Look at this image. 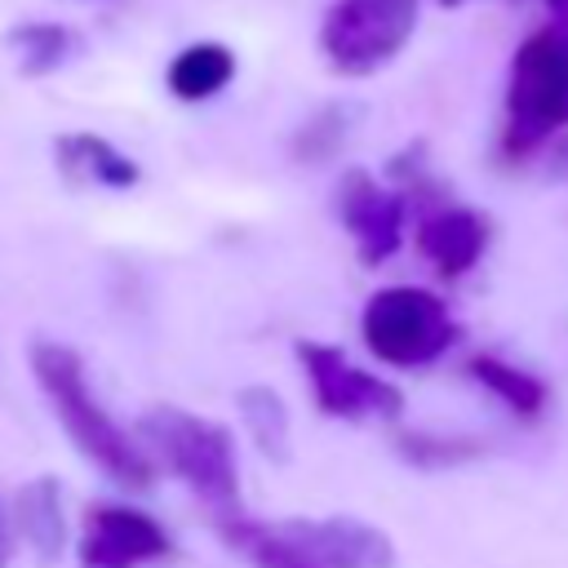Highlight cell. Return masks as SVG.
I'll return each instance as SVG.
<instances>
[{
	"instance_id": "3957f363",
	"label": "cell",
	"mask_w": 568,
	"mask_h": 568,
	"mask_svg": "<svg viewBox=\"0 0 568 568\" xmlns=\"http://www.w3.org/2000/svg\"><path fill=\"white\" fill-rule=\"evenodd\" d=\"M142 439L146 448L209 506L213 519L244 515L240 510V466H235V439L222 422L155 404L142 417Z\"/></svg>"
},
{
	"instance_id": "30bf717a",
	"label": "cell",
	"mask_w": 568,
	"mask_h": 568,
	"mask_svg": "<svg viewBox=\"0 0 568 568\" xmlns=\"http://www.w3.org/2000/svg\"><path fill=\"white\" fill-rule=\"evenodd\" d=\"M417 248H422V257L444 280H457V275H466L484 257V248H488V222L475 209H466V204H444V209H435V213L422 217Z\"/></svg>"
},
{
	"instance_id": "5bb4252c",
	"label": "cell",
	"mask_w": 568,
	"mask_h": 568,
	"mask_svg": "<svg viewBox=\"0 0 568 568\" xmlns=\"http://www.w3.org/2000/svg\"><path fill=\"white\" fill-rule=\"evenodd\" d=\"M470 377L479 386H488L510 413H519L528 422L541 417V408H546V382L524 373V368H515V364H506V359H497V355H475L470 359Z\"/></svg>"
},
{
	"instance_id": "4fadbf2b",
	"label": "cell",
	"mask_w": 568,
	"mask_h": 568,
	"mask_svg": "<svg viewBox=\"0 0 568 568\" xmlns=\"http://www.w3.org/2000/svg\"><path fill=\"white\" fill-rule=\"evenodd\" d=\"M18 528L40 550V559H58L67 550V515H62V488L53 475L27 484L18 493Z\"/></svg>"
},
{
	"instance_id": "52a82bcc",
	"label": "cell",
	"mask_w": 568,
	"mask_h": 568,
	"mask_svg": "<svg viewBox=\"0 0 568 568\" xmlns=\"http://www.w3.org/2000/svg\"><path fill=\"white\" fill-rule=\"evenodd\" d=\"M297 359H302V373L311 382L315 404L328 417H342V422H390V417H399V408H404L399 386H390L386 377H377L368 368H355L337 346L302 342Z\"/></svg>"
},
{
	"instance_id": "ac0fdd59",
	"label": "cell",
	"mask_w": 568,
	"mask_h": 568,
	"mask_svg": "<svg viewBox=\"0 0 568 568\" xmlns=\"http://www.w3.org/2000/svg\"><path fill=\"white\" fill-rule=\"evenodd\" d=\"M399 453L417 466H448V462H462V457H475L479 444L470 439H439V435H404L399 439Z\"/></svg>"
},
{
	"instance_id": "2e32d148",
	"label": "cell",
	"mask_w": 568,
	"mask_h": 568,
	"mask_svg": "<svg viewBox=\"0 0 568 568\" xmlns=\"http://www.w3.org/2000/svg\"><path fill=\"white\" fill-rule=\"evenodd\" d=\"M240 413H244V422H248L253 444H257L266 457L280 462V457H284V444H288V417H284L280 395L266 390V386H248V390H240Z\"/></svg>"
},
{
	"instance_id": "ba28073f",
	"label": "cell",
	"mask_w": 568,
	"mask_h": 568,
	"mask_svg": "<svg viewBox=\"0 0 568 568\" xmlns=\"http://www.w3.org/2000/svg\"><path fill=\"white\" fill-rule=\"evenodd\" d=\"M169 532L133 510V506H115V501H98L89 506L84 524H80V541H75V559L80 568H142L155 559H169Z\"/></svg>"
},
{
	"instance_id": "ffe728a7",
	"label": "cell",
	"mask_w": 568,
	"mask_h": 568,
	"mask_svg": "<svg viewBox=\"0 0 568 568\" xmlns=\"http://www.w3.org/2000/svg\"><path fill=\"white\" fill-rule=\"evenodd\" d=\"M0 568H9V528H4V515H0Z\"/></svg>"
},
{
	"instance_id": "277c9868",
	"label": "cell",
	"mask_w": 568,
	"mask_h": 568,
	"mask_svg": "<svg viewBox=\"0 0 568 568\" xmlns=\"http://www.w3.org/2000/svg\"><path fill=\"white\" fill-rule=\"evenodd\" d=\"M555 129H568V18L532 31L515 62L506 89V155H528Z\"/></svg>"
},
{
	"instance_id": "8fae6325",
	"label": "cell",
	"mask_w": 568,
	"mask_h": 568,
	"mask_svg": "<svg viewBox=\"0 0 568 568\" xmlns=\"http://www.w3.org/2000/svg\"><path fill=\"white\" fill-rule=\"evenodd\" d=\"M235 75V53L217 40H200V44H186L173 62H169V93L182 98V102H204L213 93H222Z\"/></svg>"
},
{
	"instance_id": "44dd1931",
	"label": "cell",
	"mask_w": 568,
	"mask_h": 568,
	"mask_svg": "<svg viewBox=\"0 0 568 568\" xmlns=\"http://www.w3.org/2000/svg\"><path fill=\"white\" fill-rule=\"evenodd\" d=\"M444 4H462V0H444Z\"/></svg>"
},
{
	"instance_id": "d6986e66",
	"label": "cell",
	"mask_w": 568,
	"mask_h": 568,
	"mask_svg": "<svg viewBox=\"0 0 568 568\" xmlns=\"http://www.w3.org/2000/svg\"><path fill=\"white\" fill-rule=\"evenodd\" d=\"M555 178H568V142L555 151Z\"/></svg>"
},
{
	"instance_id": "8992f818",
	"label": "cell",
	"mask_w": 568,
	"mask_h": 568,
	"mask_svg": "<svg viewBox=\"0 0 568 568\" xmlns=\"http://www.w3.org/2000/svg\"><path fill=\"white\" fill-rule=\"evenodd\" d=\"M413 27H417V0H337L324 13L320 49L333 71L373 75L408 44Z\"/></svg>"
},
{
	"instance_id": "6da1fadb",
	"label": "cell",
	"mask_w": 568,
	"mask_h": 568,
	"mask_svg": "<svg viewBox=\"0 0 568 568\" xmlns=\"http://www.w3.org/2000/svg\"><path fill=\"white\" fill-rule=\"evenodd\" d=\"M217 532L253 568H390L395 559L390 541L351 515L284 519V524L231 515L217 519Z\"/></svg>"
},
{
	"instance_id": "5b68a950",
	"label": "cell",
	"mask_w": 568,
	"mask_h": 568,
	"mask_svg": "<svg viewBox=\"0 0 568 568\" xmlns=\"http://www.w3.org/2000/svg\"><path fill=\"white\" fill-rule=\"evenodd\" d=\"M359 333H364V346L390 368L435 364L457 342V324L448 306L417 284H395L373 293L359 315Z\"/></svg>"
},
{
	"instance_id": "7c38bea8",
	"label": "cell",
	"mask_w": 568,
	"mask_h": 568,
	"mask_svg": "<svg viewBox=\"0 0 568 568\" xmlns=\"http://www.w3.org/2000/svg\"><path fill=\"white\" fill-rule=\"evenodd\" d=\"M58 164L75 182H98V186H133L138 182V164L98 133L58 138Z\"/></svg>"
},
{
	"instance_id": "9c48e42d",
	"label": "cell",
	"mask_w": 568,
	"mask_h": 568,
	"mask_svg": "<svg viewBox=\"0 0 568 568\" xmlns=\"http://www.w3.org/2000/svg\"><path fill=\"white\" fill-rule=\"evenodd\" d=\"M337 213H342V226L351 231L359 257L368 266L386 262L399 240H404V213H408V200L404 191H390L382 186L373 173L364 169H351L337 186Z\"/></svg>"
},
{
	"instance_id": "9a60e30c",
	"label": "cell",
	"mask_w": 568,
	"mask_h": 568,
	"mask_svg": "<svg viewBox=\"0 0 568 568\" xmlns=\"http://www.w3.org/2000/svg\"><path fill=\"white\" fill-rule=\"evenodd\" d=\"M9 53L18 58V71L22 75H44L53 67H62L75 49V36L58 22H18L9 36H4Z\"/></svg>"
},
{
	"instance_id": "e0dca14e",
	"label": "cell",
	"mask_w": 568,
	"mask_h": 568,
	"mask_svg": "<svg viewBox=\"0 0 568 568\" xmlns=\"http://www.w3.org/2000/svg\"><path fill=\"white\" fill-rule=\"evenodd\" d=\"M342 138H346V111L342 106H328V111H320L297 133V155L302 160H324V155H333L342 146Z\"/></svg>"
},
{
	"instance_id": "7a4b0ae2",
	"label": "cell",
	"mask_w": 568,
	"mask_h": 568,
	"mask_svg": "<svg viewBox=\"0 0 568 568\" xmlns=\"http://www.w3.org/2000/svg\"><path fill=\"white\" fill-rule=\"evenodd\" d=\"M31 368H36V382L40 390L49 395L62 430L71 435V444L106 475L115 479L120 488H151L155 479V466L151 457L106 417V408L93 399L89 390V377H84V364L71 346H58V342H36L31 346Z\"/></svg>"
}]
</instances>
